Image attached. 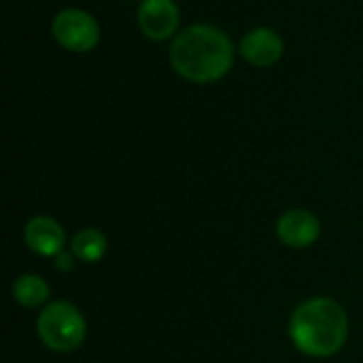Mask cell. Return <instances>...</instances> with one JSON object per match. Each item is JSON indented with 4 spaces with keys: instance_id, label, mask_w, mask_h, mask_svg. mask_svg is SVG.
Here are the masks:
<instances>
[{
    "instance_id": "7",
    "label": "cell",
    "mask_w": 363,
    "mask_h": 363,
    "mask_svg": "<svg viewBox=\"0 0 363 363\" xmlns=\"http://www.w3.org/2000/svg\"><path fill=\"white\" fill-rule=\"evenodd\" d=\"M277 238L289 249H308L321 238V221L306 208H289L277 219Z\"/></svg>"
},
{
    "instance_id": "5",
    "label": "cell",
    "mask_w": 363,
    "mask_h": 363,
    "mask_svg": "<svg viewBox=\"0 0 363 363\" xmlns=\"http://www.w3.org/2000/svg\"><path fill=\"white\" fill-rule=\"evenodd\" d=\"M136 23L149 40L162 43L179 34L181 13L174 0H140Z\"/></svg>"
},
{
    "instance_id": "1",
    "label": "cell",
    "mask_w": 363,
    "mask_h": 363,
    "mask_svg": "<svg viewBox=\"0 0 363 363\" xmlns=\"http://www.w3.org/2000/svg\"><path fill=\"white\" fill-rule=\"evenodd\" d=\"M236 47L228 32L213 23L183 28L170 43V66L189 83L208 85L221 81L234 66Z\"/></svg>"
},
{
    "instance_id": "4",
    "label": "cell",
    "mask_w": 363,
    "mask_h": 363,
    "mask_svg": "<svg viewBox=\"0 0 363 363\" xmlns=\"http://www.w3.org/2000/svg\"><path fill=\"white\" fill-rule=\"evenodd\" d=\"M51 34L60 47L72 53H87L100 43V23L91 13L70 6L53 17Z\"/></svg>"
},
{
    "instance_id": "11",
    "label": "cell",
    "mask_w": 363,
    "mask_h": 363,
    "mask_svg": "<svg viewBox=\"0 0 363 363\" xmlns=\"http://www.w3.org/2000/svg\"><path fill=\"white\" fill-rule=\"evenodd\" d=\"M74 264H77V257L72 255V251H66V249L53 257V266L57 272H70L74 268Z\"/></svg>"
},
{
    "instance_id": "8",
    "label": "cell",
    "mask_w": 363,
    "mask_h": 363,
    "mask_svg": "<svg viewBox=\"0 0 363 363\" xmlns=\"http://www.w3.org/2000/svg\"><path fill=\"white\" fill-rule=\"evenodd\" d=\"M23 242L32 253L40 257H55L66 249V232L57 219L38 215L26 223Z\"/></svg>"
},
{
    "instance_id": "10",
    "label": "cell",
    "mask_w": 363,
    "mask_h": 363,
    "mask_svg": "<svg viewBox=\"0 0 363 363\" xmlns=\"http://www.w3.org/2000/svg\"><path fill=\"white\" fill-rule=\"evenodd\" d=\"M13 300L23 308H38L49 300V283L38 274H21L11 287Z\"/></svg>"
},
{
    "instance_id": "9",
    "label": "cell",
    "mask_w": 363,
    "mask_h": 363,
    "mask_svg": "<svg viewBox=\"0 0 363 363\" xmlns=\"http://www.w3.org/2000/svg\"><path fill=\"white\" fill-rule=\"evenodd\" d=\"M70 251L72 255L77 257V262H83V264H98L106 251H108V240L106 236L96 230V228H85V230H79L72 240H70Z\"/></svg>"
},
{
    "instance_id": "3",
    "label": "cell",
    "mask_w": 363,
    "mask_h": 363,
    "mask_svg": "<svg viewBox=\"0 0 363 363\" xmlns=\"http://www.w3.org/2000/svg\"><path fill=\"white\" fill-rule=\"evenodd\" d=\"M36 334L49 351L72 353L87 338V321L72 302L53 300L38 313Z\"/></svg>"
},
{
    "instance_id": "2",
    "label": "cell",
    "mask_w": 363,
    "mask_h": 363,
    "mask_svg": "<svg viewBox=\"0 0 363 363\" xmlns=\"http://www.w3.org/2000/svg\"><path fill=\"white\" fill-rule=\"evenodd\" d=\"M289 338L306 357H334L347 345L349 315L345 306L332 298H308L294 311L289 319Z\"/></svg>"
},
{
    "instance_id": "6",
    "label": "cell",
    "mask_w": 363,
    "mask_h": 363,
    "mask_svg": "<svg viewBox=\"0 0 363 363\" xmlns=\"http://www.w3.org/2000/svg\"><path fill=\"white\" fill-rule=\"evenodd\" d=\"M238 53L245 62H249L255 68H270L283 57L285 43H283V36L274 28L259 26V28L249 30L240 38Z\"/></svg>"
}]
</instances>
